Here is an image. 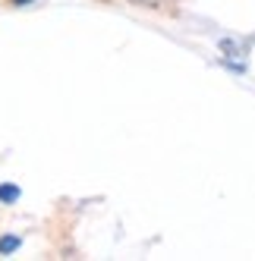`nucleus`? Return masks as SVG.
<instances>
[{
  "mask_svg": "<svg viewBox=\"0 0 255 261\" xmlns=\"http://www.w3.org/2000/svg\"><path fill=\"white\" fill-rule=\"evenodd\" d=\"M16 198H19L16 186H0V201H16Z\"/></svg>",
  "mask_w": 255,
  "mask_h": 261,
  "instance_id": "nucleus-2",
  "label": "nucleus"
},
{
  "mask_svg": "<svg viewBox=\"0 0 255 261\" xmlns=\"http://www.w3.org/2000/svg\"><path fill=\"white\" fill-rule=\"evenodd\" d=\"M19 249V236H0V255H10Z\"/></svg>",
  "mask_w": 255,
  "mask_h": 261,
  "instance_id": "nucleus-1",
  "label": "nucleus"
},
{
  "mask_svg": "<svg viewBox=\"0 0 255 261\" xmlns=\"http://www.w3.org/2000/svg\"><path fill=\"white\" fill-rule=\"evenodd\" d=\"M13 4H19V7H22V4H32V0H13Z\"/></svg>",
  "mask_w": 255,
  "mask_h": 261,
  "instance_id": "nucleus-3",
  "label": "nucleus"
}]
</instances>
